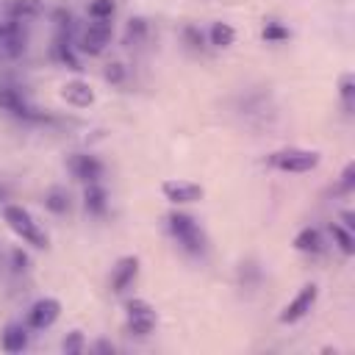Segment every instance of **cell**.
Segmentation results:
<instances>
[{"mask_svg": "<svg viewBox=\"0 0 355 355\" xmlns=\"http://www.w3.org/2000/svg\"><path fill=\"white\" fill-rule=\"evenodd\" d=\"M341 186H344V189H349V186H352V164L344 169V180H341Z\"/></svg>", "mask_w": 355, "mask_h": 355, "instance_id": "22", "label": "cell"}, {"mask_svg": "<svg viewBox=\"0 0 355 355\" xmlns=\"http://www.w3.org/2000/svg\"><path fill=\"white\" fill-rule=\"evenodd\" d=\"M169 227H172V233L178 236V241H180L189 252H200V250H202V233H200V227H197V222H194L191 216H186V214H172V216H169Z\"/></svg>", "mask_w": 355, "mask_h": 355, "instance_id": "2", "label": "cell"}, {"mask_svg": "<svg viewBox=\"0 0 355 355\" xmlns=\"http://www.w3.org/2000/svg\"><path fill=\"white\" fill-rule=\"evenodd\" d=\"M61 97H64L67 103L83 108V105H89V103L94 100V92H92L89 83H83V80H67V83L61 86Z\"/></svg>", "mask_w": 355, "mask_h": 355, "instance_id": "10", "label": "cell"}, {"mask_svg": "<svg viewBox=\"0 0 355 355\" xmlns=\"http://www.w3.org/2000/svg\"><path fill=\"white\" fill-rule=\"evenodd\" d=\"M122 75H125V69H122V64H108V69H105V78H108V80H114V83H119V80H122Z\"/></svg>", "mask_w": 355, "mask_h": 355, "instance_id": "20", "label": "cell"}, {"mask_svg": "<svg viewBox=\"0 0 355 355\" xmlns=\"http://www.w3.org/2000/svg\"><path fill=\"white\" fill-rule=\"evenodd\" d=\"M263 36H266V39H283V36H286V31H280V28H275V25H272V28H266V31H263Z\"/></svg>", "mask_w": 355, "mask_h": 355, "instance_id": "21", "label": "cell"}, {"mask_svg": "<svg viewBox=\"0 0 355 355\" xmlns=\"http://www.w3.org/2000/svg\"><path fill=\"white\" fill-rule=\"evenodd\" d=\"M3 216H6L8 227H11L17 236H22L25 241H31L33 247H44V244H47V236L39 230L36 219H33L22 205H6V208H3Z\"/></svg>", "mask_w": 355, "mask_h": 355, "instance_id": "1", "label": "cell"}, {"mask_svg": "<svg viewBox=\"0 0 355 355\" xmlns=\"http://www.w3.org/2000/svg\"><path fill=\"white\" fill-rule=\"evenodd\" d=\"M128 313H130V330L139 333V336H147L155 324V316H153V308L144 302V300H133L128 302Z\"/></svg>", "mask_w": 355, "mask_h": 355, "instance_id": "8", "label": "cell"}, {"mask_svg": "<svg viewBox=\"0 0 355 355\" xmlns=\"http://www.w3.org/2000/svg\"><path fill=\"white\" fill-rule=\"evenodd\" d=\"M44 205H47L50 211H55V214H64V211L69 208V197H67L64 189H50L47 197H44Z\"/></svg>", "mask_w": 355, "mask_h": 355, "instance_id": "16", "label": "cell"}, {"mask_svg": "<svg viewBox=\"0 0 355 355\" xmlns=\"http://www.w3.org/2000/svg\"><path fill=\"white\" fill-rule=\"evenodd\" d=\"M136 272H139V261L130 258V255L122 258V261L114 266V272H111V288H114V291H125V288L133 283Z\"/></svg>", "mask_w": 355, "mask_h": 355, "instance_id": "9", "label": "cell"}, {"mask_svg": "<svg viewBox=\"0 0 355 355\" xmlns=\"http://www.w3.org/2000/svg\"><path fill=\"white\" fill-rule=\"evenodd\" d=\"M58 313H61V302L53 297H44V300L33 302V308L28 311V324L33 330H44L58 319Z\"/></svg>", "mask_w": 355, "mask_h": 355, "instance_id": "4", "label": "cell"}, {"mask_svg": "<svg viewBox=\"0 0 355 355\" xmlns=\"http://www.w3.org/2000/svg\"><path fill=\"white\" fill-rule=\"evenodd\" d=\"M108 39H111V22H108V19H94V22L86 28V33H83V50L97 55V53L105 50Z\"/></svg>", "mask_w": 355, "mask_h": 355, "instance_id": "7", "label": "cell"}, {"mask_svg": "<svg viewBox=\"0 0 355 355\" xmlns=\"http://www.w3.org/2000/svg\"><path fill=\"white\" fill-rule=\"evenodd\" d=\"M0 105H6V108L14 111V114H22V100H19L17 92H11V89H0Z\"/></svg>", "mask_w": 355, "mask_h": 355, "instance_id": "18", "label": "cell"}, {"mask_svg": "<svg viewBox=\"0 0 355 355\" xmlns=\"http://www.w3.org/2000/svg\"><path fill=\"white\" fill-rule=\"evenodd\" d=\"M233 39H236V31L227 22H214L211 25V44L227 47V44H233Z\"/></svg>", "mask_w": 355, "mask_h": 355, "instance_id": "13", "label": "cell"}, {"mask_svg": "<svg viewBox=\"0 0 355 355\" xmlns=\"http://www.w3.org/2000/svg\"><path fill=\"white\" fill-rule=\"evenodd\" d=\"M294 247L297 250H302V252H319V247H322V239H319V230H311V227H305L297 239H294Z\"/></svg>", "mask_w": 355, "mask_h": 355, "instance_id": "14", "label": "cell"}, {"mask_svg": "<svg viewBox=\"0 0 355 355\" xmlns=\"http://www.w3.org/2000/svg\"><path fill=\"white\" fill-rule=\"evenodd\" d=\"M25 344H28L25 327H22V324H8L6 333H3V349H6V352H19Z\"/></svg>", "mask_w": 355, "mask_h": 355, "instance_id": "12", "label": "cell"}, {"mask_svg": "<svg viewBox=\"0 0 355 355\" xmlns=\"http://www.w3.org/2000/svg\"><path fill=\"white\" fill-rule=\"evenodd\" d=\"M275 164L280 169H286V172H308V169H313L319 164V153L291 147V150H280L275 155Z\"/></svg>", "mask_w": 355, "mask_h": 355, "instance_id": "3", "label": "cell"}, {"mask_svg": "<svg viewBox=\"0 0 355 355\" xmlns=\"http://www.w3.org/2000/svg\"><path fill=\"white\" fill-rule=\"evenodd\" d=\"M333 236L338 239V244H341V250H344V252H352V236H349L341 225H333Z\"/></svg>", "mask_w": 355, "mask_h": 355, "instance_id": "19", "label": "cell"}, {"mask_svg": "<svg viewBox=\"0 0 355 355\" xmlns=\"http://www.w3.org/2000/svg\"><path fill=\"white\" fill-rule=\"evenodd\" d=\"M69 166H72V172H75L80 180H89V183H97V178H100V172H103L100 161L92 158V155H75V158L69 161Z\"/></svg>", "mask_w": 355, "mask_h": 355, "instance_id": "11", "label": "cell"}, {"mask_svg": "<svg viewBox=\"0 0 355 355\" xmlns=\"http://www.w3.org/2000/svg\"><path fill=\"white\" fill-rule=\"evenodd\" d=\"M111 14H114V0H92L89 3L92 19H111Z\"/></svg>", "mask_w": 355, "mask_h": 355, "instance_id": "17", "label": "cell"}, {"mask_svg": "<svg viewBox=\"0 0 355 355\" xmlns=\"http://www.w3.org/2000/svg\"><path fill=\"white\" fill-rule=\"evenodd\" d=\"M161 191L172 202H197L202 197V186H197L191 180H164Z\"/></svg>", "mask_w": 355, "mask_h": 355, "instance_id": "5", "label": "cell"}, {"mask_svg": "<svg viewBox=\"0 0 355 355\" xmlns=\"http://www.w3.org/2000/svg\"><path fill=\"white\" fill-rule=\"evenodd\" d=\"M316 294H319V288L311 283V286H305L288 305H286V311L280 313V322H297V319H302L308 311H311V305L316 302Z\"/></svg>", "mask_w": 355, "mask_h": 355, "instance_id": "6", "label": "cell"}, {"mask_svg": "<svg viewBox=\"0 0 355 355\" xmlns=\"http://www.w3.org/2000/svg\"><path fill=\"white\" fill-rule=\"evenodd\" d=\"M86 208L94 211V214L105 211V191L97 183H89V189H86Z\"/></svg>", "mask_w": 355, "mask_h": 355, "instance_id": "15", "label": "cell"}]
</instances>
